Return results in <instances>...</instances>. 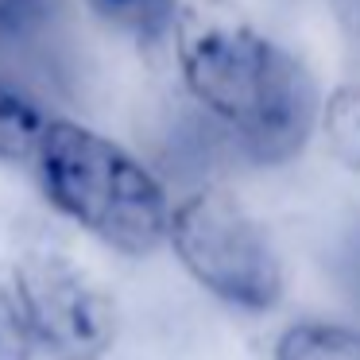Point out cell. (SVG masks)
I'll list each match as a JSON object with an SVG mask.
<instances>
[{
  "mask_svg": "<svg viewBox=\"0 0 360 360\" xmlns=\"http://www.w3.org/2000/svg\"><path fill=\"white\" fill-rule=\"evenodd\" d=\"M190 97L217 117L256 163H287L318 124V89L290 51L271 43L236 0H190L174 20Z\"/></svg>",
  "mask_w": 360,
  "mask_h": 360,
  "instance_id": "obj_1",
  "label": "cell"
},
{
  "mask_svg": "<svg viewBox=\"0 0 360 360\" xmlns=\"http://www.w3.org/2000/svg\"><path fill=\"white\" fill-rule=\"evenodd\" d=\"M35 163L51 205L105 248L143 259L167 244L174 205L163 182L117 140L78 120H51Z\"/></svg>",
  "mask_w": 360,
  "mask_h": 360,
  "instance_id": "obj_2",
  "label": "cell"
},
{
  "mask_svg": "<svg viewBox=\"0 0 360 360\" xmlns=\"http://www.w3.org/2000/svg\"><path fill=\"white\" fill-rule=\"evenodd\" d=\"M182 271L217 302L267 314L283 302V259L267 229L236 194L205 186L171 210L167 229Z\"/></svg>",
  "mask_w": 360,
  "mask_h": 360,
  "instance_id": "obj_3",
  "label": "cell"
},
{
  "mask_svg": "<svg viewBox=\"0 0 360 360\" xmlns=\"http://www.w3.org/2000/svg\"><path fill=\"white\" fill-rule=\"evenodd\" d=\"M12 290L35 349L51 360H105L117 345V302L74 259L58 252H27L16 264Z\"/></svg>",
  "mask_w": 360,
  "mask_h": 360,
  "instance_id": "obj_4",
  "label": "cell"
},
{
  "mask_svg": "<svg viewBox=\"0 0 360 360\" xmlns=\"http://www.w3.org/2000/svg\"><path fill=\"white\" fill-rule=\"evenodd\" d=\"M66 16L63 0H0V55L35 58L51 47Z\"/></svg>",
  "mask_w": 360,
  "mask_h": 360,
  "instance_id": "obj_5",
  "label": "cell"
},
{
  "mask_svg": "<svg viewBox=\"0 0 360 360\" xmlns=\"http://www.w3.org/2000/svg\"><path fill=\"white\" fill-rule=\"evenodd\" d=\"M271 360H360V329L329 318L290 321L275 337Z\"/></svg>",
  "mask_w": 360,
  "mask_h": 360,
  "instance_id": "obj_6",
  "label": "cell"
},
{
  "mask_svg": "<svg viewBox=\"0 0 360 360\" xmlns=\"http://www.w3.org/2000/svg\"><path fill=\"white\" fill-rule=\"evenodd\" d=\"M51 117L0 74V163H27L39 155Z\"/></svg>",
  "mask_w": 360,
  "mask_h": 360,
  "instance_id": "obj_7",
  "label": "cell"
},
{
  "mask_svg": "<svg viewBox=\"0 0 360 360\" xmlns=\"http://www.w3.org/2000/svg\"><path fill=\"white\" fill-rule=\"evenodd\" d=\"M318 128L326 136V148L345 171L360 174V86L345 82L321 101Z\"/></svg>",
  "mask_w": 360,
  "mask_h": 360,
  "instance_id": "obj_8",
  "label": "cell"
},
{
  "mask_svg": "<svg viewBox=\"0 0 360 360\" xmlns=\"http://www.w3.org/2000/svg\"><path fill=\"white\" fill-rule=\"evenodd\" d=\"M89 8L136 39H159L179 20V0H89Z\"/></svg>",
  "mask_w": 360,
  "mask_h": 360,
  "instance_id": "obj_9",
  "label": "cell"
},
{
  "mask_svg": "<svg viewBox=\"0 0 360 360\" xmlns=\"http://www.w3.org/2000/svg\"><path fill=\"white\" fill-rule=\"evenodd\" d=\"M32 352H35V341L24 321L16 290L0 283V360H32Z\"/></svg>",
  "mask_w": 360,
  "mask_h": 360,
  "instance_id": "obj_10",
  "label": "cell"
}]
</instances>
